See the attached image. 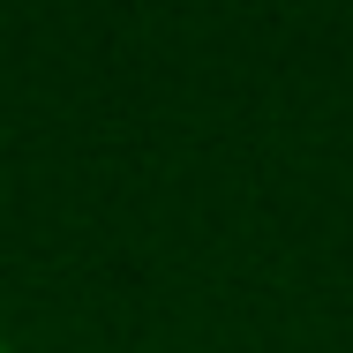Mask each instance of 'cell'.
<instances>
[{"mask_svg": "<svg viewBox=\"0 0 353 353\" xmlns=\"http://www.w3.org/2000/svg\"><path fill=\"white\" fill-rule=\"evenodd\" d=\"M0 353H15V346H8V331H0Z\"/></svg>", "mask_w": 353, "mask_h": 353, "instance_id": "1", "label": "cell"}]
</instances>
